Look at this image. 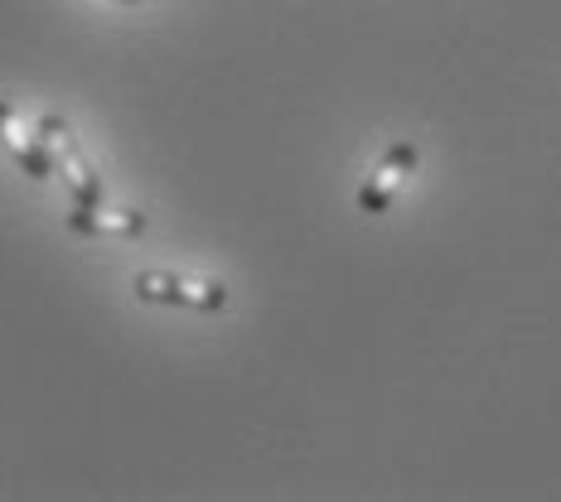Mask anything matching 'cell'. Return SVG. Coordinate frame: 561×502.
Returning <instances> with one entry per match:
<instances>
[{
	"instance_id": "4",
	"label": "cell",
	"mask_w": 561,
	"mask_h": 502,
	"mask_svg": "<svg viewBox=\"0 0 561 502\" xmlns=\"http://www.w3.org/2000/svg\"><path fill=\"white\" fill-rule=\"evenodd\" d=\"M0 145H5V155L15 160L20 174H30V179H49L54 174V160H49V145H44L39 126H30L5 97H0Z\"/></svg>"
},
{
	"instance_id": "6",
	"label": "cell",
	"mask_w": 561,
	"mask_h": 502,
	"mask_svg": "<svg viewBox=\"0 0 561 502\" xmlns=\"http://www.w3.org/2000/svg\"><path fill=\"white\" fill-rule=\"evenodd\" d=\"M122 5H140V0H122Z\"/></svg>"
},
{
	"instance_id": "1",
	"label": "cell",
	"mask_w": 561,
	"mask_h": 502,
	"mask_svg": "<svg viewBox=\"0 0 561 502\" xmlns=\"http://www.w3.org/2000/svg\"><path fill=\"white\" fill-rule=\"evenodd\" d=\"M34 126H39L44 145H49L54 174L68 184V198H73V203H102V198H107V189H102V174L88 160V150H83V140H78L73 126H68L64 116H54V112H44Z\"/></svg>"
},
{
	"instance_id": "2",
	"label": "cell",
	"mask_w": 561,
	"mask_h": 502,
	"mask_svg": "<svg viewBox=\"0 0 561 502\" xmlns=\"http://www.w3.org/2000/svg\"><path fill=\"white\" fill-rule=\"evenodd\" d=\"M131 290L140 305H170V310H194V314L228 310L224 280H198V276H180V271H136Z\"/></svg>"
},
{
	"instance_id": "3",
	"label": "cell",
	"mask_w": 561,
	"mask_h": 502,
	"mask_svg": "<svg viewBox=\"0 0 561 502\" xmlns=\"http://www.w3.org/2000/svg\"><path fill=\"white\" fill-rule=\"evenodd\" d=\"M416 170H421V150L412 145V140H392V145L378 155V165L368 170L364 189H358V213H368V218L388 213L392 198L412 184Z\"/></svg>"
},
{
	"instance_id": "5",
	"label": "cell",
	"mask_w": 561,
	"mask_h": 502,
	"mask_svg": "<svg viewBox=\"0 0 561 502\" xmlns=\"http://www.w3.org/2000/svg\"><path fill=\"white\" fill-rule=\"evenodd\" d=\"M68 232L73 237H88V242H102V237H140V232L150 227L146 213H136V208H102V203H73L68 208Z\"/></svg>"
}]
</instances>
